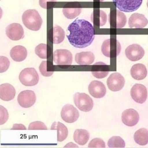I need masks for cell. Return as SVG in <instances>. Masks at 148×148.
Wrapping results in <instances>:
<instances>
[{
    "mask_svg": "<svg viewBox=\"0 0 148 148\" xmlns=\"http://www.w3.org/2000/svg\"><path fill=\"white\" fill-rule=\"evenodd\" d=\"M51 52V47L46 44H40L36 47L35 49L36 55L43 59H47L49 57Z\"/></svg>",
    "mask_w": 148,
    "mask_h": 148,
    "instance_id": "28",
    "label": "cell"
},
{
    "mask_svg": "<svg viewBox=\"0 0 148 148\" xmlns=\"http://www.w3.org/2000/svg\"><path fill=\"white\" fill-rule=\"evenodd\" d=\"M29 130H47L46 125L43 122L35 121L31 123L28 127Z\"/></svg>",
    "mask_w": 148,
    "mask_h": 148,
    "instance_id": "34",
    "label": "cell"
},
{
    "mask_svg": "<svg viewBox=\"0 0 148 148\" xmlns=\"http://www.w3.org/2000/svg\"><path fill=\"white\" fill-rule=\"evenodd\" d=\"M124 78L119 73H112L107 80L108 88L112 91H119L124 86Z\"/></svg>",
    "mask_w": 148,
    "mask_h": 148,
    "instance_id": "11",
    "label": "cell"
},
{
    "mask_svg": "<svg viewBox=\"0 0 148 148\" xmlns=\"http://www.w3.org/2000/svg\"><path fill=\"white\" fill-rule=\"evenodd\" d=\"M90 133L84 129H77L74 132L73 139L76 143L80 145H85L90 138Z\"/></svg>",
    "mask_w": 148,
    "mask_h": 148,
    "instance_id": "26",
    "label": "cell"
},
{
    "mask_svg": "<svg viewBox=\"0 0 148 148\" xmlns=\"http://www.w3.org/2000/svg\"><path fill=\"white\" fill-rule=\"evenodd\" d=\"M16 94L15 88L12 85L8 83L0 85V99L5 101L14 99Z\"/></svg>",
    "mask_w": 148,
    "mask_h": 148,
    "instance_id": "19",
    "label": "cell"
},
{
    "mask_svg": "<svg viewBox=\"0 0 148 148\" xmlns=\"http://www.w3.org/2000/svg\"><path fill=\"white\" fill-rule=\"evenodd\" d=\"M75 60L76 63L80 65H89L94 62L95 56L92 52H82L76 54Z\"/></svg>",
    "mask_w": 148,
    "mask_h": 148,
    "instance_id": "21",
    "label": "cell"
},
{
    "mask_svg": "<svg viewBox=\"0 0 148 148\" xmlns=\"http://www.w3.org/2000/svg\"><path fill=\"white\" fill-rule=\"evenodd\" d=\"M12 130H26V128L25 125L22 124H16L14 125L13 128H12Z\"/></svg>",
    "mask_w": 148,
    "mask_h": 148,
    "instance_id": "37",
    "label": "cell"
},
{
    "mask_svg": "<svg viewBox=\"0 0 148 148\" xmlns=\"http://www.w3.org/2000/svg\"><path fill=\"white\" fill-rule=\"evenodd\" d=\"M130 73L132 77L134 79L142 80L145 78L147 76V69L145 66L143 64H136L132 67Z\"/></svg>",
    "mask_w": 148,
    "mask_h": 148,
    "instance_id": "24",
    "label": "cell"
},
{
    "mask_svg": "<svg viewBox=\"0 0 148 148\" xmlns=\"http://www.w3.org/2000/svg\"><path fill=\"white\" fill-rule=\"evenodd\" d=\"M65 36L64 31L59 26L55 25L49 32V40L54 44L58 45L63 42L64 40Z\"/></svg>",
    "mask_w": 148,
    "mask_h": 148,
    "instance_id": "20",
    "label": "cell"
},
{
    "mask_svg": "<svg viewBox=\"0 0 148 148\" xmlns=\"http://www.w3.org/2000/svg\"><path fill=\"white\" fill-rule=\"evenodd\" d=\"M82 9L79 8H64L63 13L64 16L68 19H73L80 14Z\"/></svg>",
    "mask_w": 148,
    "mask_h": 148,
    "instance_id": "30",
    "label": "cell"
},
{
    "mask_svg": "<svg viewBox=\"0 0 148 148\" xmlns=\"http://www.w3.org/2000/svg\"><path fill=\"white\" fill-rule=\"evenodd\" d=\"M130 94L132 99L138 103H143L147 99V89L141 84H135L131 90Z\"/></svg>",
    "mask_w": 148,
    "mask_h": 148,
    "instance_id": "12",
    "label": "cell"
},
{
    "mask_svg": "<svg viewBox=\"0 0 148 148\" xmlns=\"http://www.w3.org/2000/svg\"><path fill=\"white\" fill-rule=\"evenodd\" d=\"M110 71V66L102 62L95 63L91 70L92 75L98 79L105 77L108 75Z\"/></svg>",
    "mask_w": 148,
    "mask_h": 148,
    "instance_id": "18",
    "label": "cell"
},
{
    "mask_svg": "<svg viewBox=\"0 0 148 148\" xmlns=\"http://www.w3.org/2000/svg\"><path fill=\"white\" fill-rule=\"evenodd\" d=\"M79 116L78 110L73 106L69 104L64 106L61 110V118L66 123H74L78 119Z\"/></svg>",
    "mask_w": 148,
    "mask_h": 148,
    "instance_id": "10",
    "label": "cell"
},
{
    "mask_svg": "<svg viewBox=\"0 0 148 148\" xmlns=\"http://www.w3.org/2000/svg\"><path fill=\"white\" fill-rule=\"evenodd\" d=\"M121 50V45L118 40L114 38L106 40L101 46L102 53L108 58H116L119 55Z\"/></svg>",
    "mask_w": 148,
    "mask_h": 148,
    "instance_id": "3",
    "label": "cell"
},
{
    "mask_svg": "<svg viewBox=\"0 0 148 148\" xmlns=\"http://www.w3.org/2000/svg\"><path fill=\"white\" fill-rule=\"evenodd\" d=\"M91 21L95 25L102 27L107 22V16L104 11L99 9H94L90 17Z\"/></svg>",
    "mask_w": 148,
    "mask_h": 148,
    "instance_id": "23",
    "label": "cell"
},
{
    "mask_svg": "<svg viewBox=\"0 0 148 148\" xmlns=\"http://www.w3.org/2000/svg\"><path fill=\"white\" fill-rule=\"evenodd\" d=\"M139 119V114L134 109H128L125 110L122 113V122L127 126H134L138 123Z\"/></svg>",
    "mask_w": 148,
    "mask_h": 148,
    "instance_id": "16",
    "label": "cell"
},
{
    "mask_svg": "<svg viewBox=\"0 0 148 148\" xmlns=\"http://www.w3.org/2000/svg\"><path fill=\"white\" fill-rule=\"evenodd\" d=\"M19 79L25 86H32L38 84L39 77L34 68H27L21 71L19 76Z\"/></svg>",
    "mask_w": 148,
    "mask_h": 148,
    "instance_id": "4",
    "label": "cell"
},
{
    "mask_svg": "<svg viewBox=\"0 0 148 148\" xmlns=\"http://www.w3.org/2000/svg\"><path fill=\"white\" fill-rule=\"evenodd\" d=\"M125 54L128 59L134 62L140 60L143 57L145 51L140 45L132 44L126 48Z\"/></svg>",
    "mask_w": 148,
    "mask_h": 148,
    "instance_id": "13",
    "label": "cell"
},
{
    "mask_svg": "<svg viewBox=\"0 0 148 148\" xmlns=\"http://www.w3.org/2000/svg\"><path fill=\"white\" fill-rule=\"evenodd\" d=\"M10 65V61L7 57L0 56V73L6 71L9 68Z\"/></svg>",
    "mask_w": 148,
    "mask_h": 148,
    "instance_id": "31",
    "label": "cell"
},
{
    "mask_svg": "<svg viewBox=\"0 0 148 148\" xmlns=\"http://www.w3.org/2000/svg\"><path fill=\"white\" fill-rule=\"evenodd\" d=\"M36 101L35 92L32 90H26L21 92L18 95L19 104L25 108H30L34 105Z\"/></svg>",
    "mask_w": 148,
    "mask_h": 148,
    "instance_id": "9",
    "label": "cell"
},
{
    "mask_svg": "<svg viewBox=\"0 0 148 148\" xmlns=\"http://www.w3.org/2000/svg\"><path fill=\"white\" fill-rule=\"evenodd\" d=\"M73 100L76 106L82 111L88 112L93 108V100L86 93L77 92L73 96Z\"/></svg>",
    "mask_w": 148,
    "mask_h": 148,
    "instance_id": "5",
    "label": "cell"
},
{
    "mask_svg": "<svg viewBox=\"0 0 148 148\" xmlns=\"http://www.w3.org/2000/svg\"><path fill=\"white\" fill-rule=\"evenodd\" d=\"M51 130H57L58 142H63L65 140L68 135V130L67 127L60 122H54L51 127Z\"/></svg>",
    "mask_w": 148,
    "mask_h": 148,
    "instance_id": "25",
    "label": "cell"
},
{
    "mask_svg": "<svg viewBox=\"0 0 148 148\" xmlns=\"http://www.w3.org/2000/svg\"><path fill=\"white\" fill-rule=\"evenodd\" d=\"M107 145L110 148H124L125 142L121 137L114 136L109 139Z\"/></svg>",
    "mask_w": 148,
    "mask_h": 148,
    "instance_id": "29",
    "label": "cell"
},
{
    "mask_svg": "<svg viewBox=\"0 0 148 148\" xmlns=\"http://www.w3.org/2000/svg\"><path fill=\"white\" fill-rule=\"evenodd\" d=\"M22 20L25 26L33 31H39L43 23L41 16L35 9L25 11L22 15Z\"/></svg>",
    "mask_w": 148,
    "mask_h": 148,
    "instance_id": "2",
    "label": "cell"
},
{
    "mask_svg": "<svg viewBox=\"0 0 148 148\" xmlns=\"http://www.w3.org/2000/svg\"><path fill=\"white\" fill-rule=\"evenodd\" d=\"M148 22L144 15L135 13L129 18L128 23L130 28H143L147 26Z\"/></svg>",
    "mask_w": 148,
    "mask_h": 148,
    "instance_id": "17",
    "label": "cell"
},
{
    "mask_svg": "<svg viewBox=\"0 0 148 148\" xmlns=\"http://www.w3.org/2000/svg\"><path fill=\"white\" fill-rule=\"evenodd\" d=\"M53 61L58 65H71L72 63V54L65 49L56 50L53 53Z\"/></svg>",
    "mask_w": 148,
    "mask_h": 148,
    "instance_id": "8",
    "label": "cell"
},
{
    "mask_svg": "<svg viewBox=\"0 0 148 148\" xmlns=\"http://www.w3.org/2000/svg\"><path fill=\"white\" fill-rule=\"evenodd\" d=\"M134 139L138 144L145 145L148 143V131L146 128H141L136 132Z\"/></svg>",
    "mask_w": 148,
    "mask_h": 148,
    "instance_id": "27",
    "label": "cell"
},
{
    "mask_svg": "<svg viewBox=\"0 0 148 148\" xmlns=\"http://www.w3.org/2000/svg\"><path fill=\"white\" fill-rule=\"evenodd\" d=\"M108 21L111 28H122L126 25L127 18L123 12L117 9L111 10L109 14Z\"/></svg>",
    "mask_w": 148,
    "mask_h": 148,
    "instance_id": "7",
    "label": "cell"
},
{
    "mask_svg": "<svg viewBox=\"0 0 148 148\" xmlns=\"http://www.w3.org/2000/svg\"><path fill=\"white\" fill-rule=\"evenodd\" d=\"M47 61H44L41 62L39 66L40 71L44 77H51L53 74L54 71H47Z\"/></svg>",
    "mask_w": 148,
    "mask_h": 148,
    "instance_id": "35",
    "label": "cell"
},
{
    "mask_svg": "<svg viewBox=\"0 0 148 148\" xmlns=\"http://www.w3.org/2000/svg\"><path fill=\"white\" fill-rule=\"evenodd\" d=\"M6 34L10 39L14 41L20 40L24 38V31L21 25L12 23L6 28Z\"/></svg>",
    "mask_w": 148,
    "mask_h": 148,
    "instance_id": "14",
    "label": "cell"
},
{
    "mask_svg": "<svg viewBox=\"0 0 148 148\" xmlns=\"http://www.w3.org/2000/svg\"><path fill=\"white\" fill-rule=\"evenodd\" d=\"M57 0H39V5L41 8L44 9H47L48 2H55Z\"/></svg>",
    "mask_w": 148,
    "mask_h": 148,
    "instance_id": "36",
    "label": "cell"
},
{
    "mask_svg": "<svg viewBox=\"0 0 148 148\" xmlns=\"http://www.w3.org/2000/svg\"><path fill=\"white\" fill-rule=\"evenodd\" d=\"M104 0H93V1H97V2H101V1H104Z\"/></svg>",
    "mask_w": 148,
    "mask_h": 148,
    "instance_id": "38",
    "label": "cell"
},
{
    "mask_svg": "<svg viewBox=\"0 0 148 148\" xmlns=\"http://www.w3.org/2000/svg\"><path fill=\"white\" fill-rule=\"evenodd\" d=\"M10 56L16 62H22L26 59L27 56V50L22 46H16L10 51Z\"/></svg>",
    "mask_w": 148,
    "mask_h": 148,
    "instance_id": "22",
    "label": "cell"
},
{
    "mask_svg": "<svg viewBox=\"0 0 148 148\" xmlns=\"http://www.w3.org/2000/svg\"><path fill=\"white\" fill-rule=\"evenodd\" d=\"M69 34L67 39L71 45L76 48H84L90 45L95 38L92 25L84 19L77 18L67 27Z\"/></svg>",
    "mask_w": 148,
    "mask_h": 148,
    "instance_id": "1",
    "label": "cell"
},
{
    "mask_svg": "<svg viewBox=\"0 0 148 148\" xmlns=\"http://www.w3.org/2000/svg\"><path fill=\"white\" fill-rule=\"evenodd\" d=\"M112 1L119 11L124 12H132L140 8L143 0H112Z\"/></svg>",
    "mask_w": 148,
    "mask_h": 148,
    "instance_id": "6",
    "label": "cell"
},
{
    "mask_svg": "<svg viewBox=\"0 0 148 148\" xmlns=\"http://www.w3.org/2000/svg\"><path fill=\"white\" fill-rule=\"evenodd\" d=\"M9 114L7 110L2 106L0 105V125L4 124L8 120Z\"/></svg>",
    "mask_w": 148,
    "mask_h": 148,
    "instance_id": "33",
    "label": "cell"
},
{
    "mask_svg": "<svg viewBox=\"0 0 148 148\" xmlns=\"http://www.w3.org/2000/svg\"><path fill=\"white\" fill-rule=\"evenodd\" d=\"M88 147L89 148H105V143L103 139L97 138L90 141Z\"/></svg>",
    "mask_w": 148,
    "mask_h": 148,
    "instance_id": "32",
    "label": "cell"
},
{
    "mask_svg": "<svg viewBox=\"0 0 148 148\" xmlns=\"http://www.w3.org/2000/svg\"><path fill=\"white\" fill-rule=\"evenodd\" d=\"M88 90L90 94L96 98H103L106 92L104 84L98 80H93L90 83L88 86Z\"/></svg>",
    "mask_w": 148,
    "mask_h": 148,
    "instance_id": "15",
    "label": "cell"
}]
</instances>
